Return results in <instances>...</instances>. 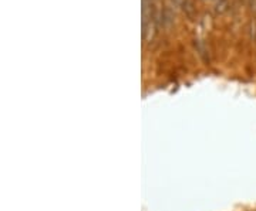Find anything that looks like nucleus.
Listing matches in <instances>:
<instances>
[{
  "label": "nucleus",
  "instance_id": "nucleus-1",
  "mask_svg": "<svg viewBox=\"0 0 256 211\" xmlns=\"http://www.w3.org/2000/svg\"><path fill=\"white\" fill-rule=\"evenodd\" d=\"M181 6H182V9H184V11H185L186 16H188L189 19H195V16H197V9H195L192 0H184Z\"/></svg>",
  "mask_w": 256,
  "mask_h": 211
},
{
  "label": "nucleus",
  "instance_id": "nucleus-2",
  "mask_svg": "<svg viewBox=\"0 0 256 211\" xmlns=\"http://www.w3.org/2000/svg\"><path fill=\"white\" fill-rule=\"evenodd\" d=\"M228 7H229V0H216V4H215L216 13H223L228 10Z\"/></svg>",
  "mask_w": 256,
  "mask_h": 211
},
{
  "label": "nucleus",
  "instance_id": "nucleus-3",
  "mask_svg": "<svg viewBox=\"0 0 256 211\" xmlns=\"http://www.w3.org/2000/svg\"><path fill=\"white\" fill-rule=\"evenodd\" d=\"M251 38L256 41V23H251Z\"/></svg>",
  "mask_w": 256,
  "mask_h": 211
}]
</instances>
